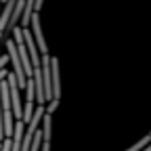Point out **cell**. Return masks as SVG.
Segmentation results:
<instances>
[{"mask_svg": "<svg viewBox=\"0 0 151 151\" xmlns=\"http://www.w3.org/2000/svg\"><path fill=\"white\" fill-rule=\"evenodd\" d=\"M27 29H29V34H32V38H34L38 50H40V57H42V55H48V44H46V40H44V34H42V27H40V15H38V13L32 15Z\"/></svg>", "mask_w": 151, "mask_h": 151, "instance_id": "obj_1", "label": "cell"}, {"mask_svg": "<svg viewBox=\"0 0 151 151\" xmlns=\"http://www.w3.org/2000/svg\"><path fill=\"white\" fill-rule=\"evenodd\" d=\"M50 84H52V101L61 99V69H59V59L50 57Z\"/></svg>", "mask_w": 151, "mask_h": 151, "instance_id": "obj_2", "label": "cell"}, {"mask_svg": "<svg viewBox=\"0 0 151 151\" xmlns=\"http://www.w3.org/2000/svg\"><path fill=\"white\" fill-rule=\"evenodd\" d=\"M23 42H25V50H27L29 61H32V69H34V67H40V55H38V46H36V42H34L29 29H23Z\"/></svg>", "mask_w": 151, "mask_h": 151, "instance_id": "obj_3", "label": "cell"}, {"mask_svg": "<svg viewBox=\"0 0 151 151\" xmlns=\"http://www.w3.org/2000/svg\"><path fill=\"white\" fill-rule=\"evenodd\" d=\"M40 132H42V143H50V134H52V118L46 116V113H44V118H42V128H40Z\"/></svg>", "mask_w": 151, "mask_h": 151, "instance_id": "obj_4", "label": "cell"}, {"mask_svg": "<svg viewBox=\"0 0 151 151\" xmlns=\"http://www.w3.org/2000/svg\"><path fill=\"white\" fill-rule=\"evenodd\" d=\"M25 103H36V90H34L32 78H27V82H25Z\"/></svg>", "mask_w": 151, "mask_h": 151, "instance_id": "obj_5", "label": "cell"}, {"mask_svg": "<svg viewBox=\"0 0 151 151\" xmlns=\"http://www.w3.org/2000/svg\"><path fill=\"white\" fill-rule=\"evenodd\" d=\"M57 107H59V101H50V103L44 105V113H46V116H52Z\"/></svg>", "mask_w": 151, "mask_h": 151, "instance_id": "obj_6", "label": "cell"}, {"mask_svg": "<svg viewBox=\"0 0 151 151\" xmlns=\"http://www.w3.org/2000/svg\"><path fill=\"white\" fill-rule=\"evenodd\" d=\"M6 63H9V57H6V55H4V57H0V71L6 67Z\"/></svg>", "mask_w": 151, "mask_h": 151, "instance_id": "obj_7", "label": "cell"}, {"mask_svg": "<svg viewBox=\"0 0 151 151\" xmlns=\"http://www.w3.org/2000/svg\"><path fill=\"white\" fill-rule=\"evenodd\" d=\"M40 151H50V143H42V147H40Z\"/></svg>", "mask_w": 151, "mask_h": 151, "instance_id": "obj_8", "label": "cell"}, {"mask_svg": "<svg viewBox=\"0 0 151 151\" xmlns=\"http://www.w3.org/2000/svg\"><path fill=\"white\" fill-rule=\"evenodd\" d=\"M143 151H151V143H149V145H147V147H145Z\"/></svg>", "mask_w": 151, "mask_h": 151, "instance_id": "obj_9", "label": "cell"}]
</instances>
